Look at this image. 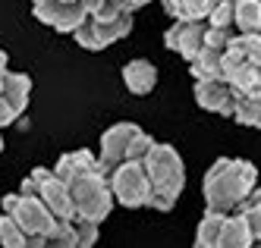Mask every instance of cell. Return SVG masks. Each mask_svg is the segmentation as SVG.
<instances>
[{
    "instance_id": "cell-29",
    "label": "cell",
    "mask_w": 261,
    "mask_h": 248,
    "mask_svg": "<svg viewBox=\"0 0 261 248\" xmlns=\"http://www.w3.org/2000/svg\"><path fill=\"white\" fill-rule=\"evenodd\" d=\"M0 151H4V135H0Z\"/></svg>"
},
{
    "instance_id": "cell-16",
    "label": "cell",
    "mask_w": 261,
    "mask_h": 248,
    "mask_svg": "<svg viewBox=\"0 0 261 248\" xmlns=\"http://www.w3.org/2000/svg\"><path fill=\"white\" fill-rule=\"evenodd\" d=\"M123 85L133 94H151L158 85V66L151 60H129L123 66Z\"/></svg>"
},
{
    "instance_id": "cell-1",
    "label": "cell",
    "mask_w": 261,
    "mask_h": 248,
    "mask_svg": "<svg viewBox=\"0 0 261 248\" xmlns=\"http://www.w3.org/2000/svg\"><path fill=\"white\" fill-rule=\"evenodd\" d=\"M258 185L255 163L242 157H217L211 170L204 173L201 192H204V211L233 214L236 207L249 198V192Z\"/></svg>"
},
{
    "instance_id": "cell-14",
    "label": "cell",
    "mask_w": 261,
    "mask_h": 248,
    "mask_svg": "<svg viewBox=\"0 0 261 248\" xmlns=\"http://www.w3.org/2000/svg\"><path fill=\"white\" fill-rule=\"evenodd\" d=\"M195 104L217 117H233L236 91L227 79H195Z\"/></svg>"
},
{
    "instance_id": "cell-10",
    "label": "cell",
    "mask_w": 261,
    "mask_h": 248,
    "mask_svg": "<svg viewBox=\"0 0 261 248\" xmlns=\"http://www.w3.org/2000/svg\"><path fill=\"white\" fill-rule=\"evenodd\" d=\"M32 13L38 22H44L47 29L60 35H72L88 16L82 0H32Z\"/></svg>"
},
{
    "instance_id": "cell-28",
    "label": "cell",
    "mask_w": 261,
    "mask_h": 248,
    "mask_svg": "<svg viewBox=\"0 0 261 248\" xmlns=\"http://www.w3.org/2000/svg\"><path fill=\"white\" fill-rule=\"evenodd\" d=\"M252 248H261V239H258V242H255V245H252Z\"/></svg>"
},
{
    "instance_id": "cell-19",
    "label": "cell",
    "mask_w": 261,
    "mask_h": 248,
    "mask_svg": "<svg viewBox=\"0 0 261 248\" xmlns=\"http://www.w3.org/2000/svg\"><path fill=\"white\" fill-rule=\"evenodd\" d=\"M233 22L239 35H261V0H233Z\"/></svg>"
},
{
    "instance_id": "cell-24",
    "label": "cell",
    "mask_w": 261,
    "mask_h": 248,
    "mask_svg": "<svg viewBox=\"0 0 261 248\" xmlns=\"http://www.w3.org/2000/svg\"><path fill=\"white\" fill-rule=\"evenodd\" d=\"M236 214L246 220V226H249V233H252V239L258 242L261 239V204H249V201H242L239 207H236Z\"/></svg>"
},
{
    "instance_id": "cell-17",
    "label": "cell",
    "mask_w": 261,
    "mask_h": 248,
    "mask_svg": "<svg viewBox=\"0 0 261 248\" xmlns=\"http://www.w3.org/2000/svg\"><path fill=\"white\" fill-rule=\"evenodd\" d=\"M252 245H255V239H252V233H249L246 220H242L236 211L227 214V220H223L220 233H217L214 248H252Z\"/></svg>"
},
{
    "instance_id": "cell-20",
    "label": "cell",
    "mask_w": 261,
    "mask_h": 248,
    "mask_svg": "<svg viewBox=\"0 0 261 248\" xmlns=\"http://www.w3.org/2000/svg\"><path fill=\"white\" fill-rule=\"evenodd\" d=\"M170 19H208L217 0H161Z\"/></svg>"
},
{
    "instance_id": "cell-23",
    "label": "cell",
    "mask_w": 261,
    "mask_h": 248,
    "mask_svg": "<svg viewBox=\"0 0 261 248\" xmlns=\"http://www.w3.org/2000/svg\"><path fill=\"white\" fill-rule=\"evenodd\" d=\"M208 25L220 29V32H233L236 35V22H233V0H217V7L208 16Z\"/></svg>"
},
{
    "instance_id": "cell-7",
    "label": "cell",
    "mask_w": 261,
    "mask_h": 248,
    "mask_svg": "<svg viewBox=\"0 0 261 248\" xmlns=\"http://www.w3.org/2000/svg\"><path fill=\"white\" fill-rule=\"evenodd\" d=\"M19 192L38 195V198L44 201V207H47V211L57 217V220H72V217H76V207H72V198H69L66 182L54 173V170H47V167H35L32 173L22 179Z\"/></svg>"
},
{
    "instance_id": "cell-13",
    "label": "cell",
    "mask_w": 261,
    "mask_h": 248,
    "mask_svg": "<svg viewBox=\"0 0 261 248\" xmlns=\"http://www.w3.org/2000/svg\"><path fill=\"white\" fill-rule=\"evenodd\" d=\"M204 35H208V19H173V25L164 32L167 50L179 53L186 63L201 50Z\"/></svg>"
},
{
    "instance_id": "cell-25",
    "label": "cell",
    "mask_w": 261,
    "mask_h": 248,
    "mask_svg": "<svg viewBox=\"0 0 261 248\" xmlns=\"http://www.w3.org/2000/svg\"><path fill=\"white\" fill-rule=\"evenodd\" d=\"M120 4H123L129 13H136V10H142L145 4H151V0H120Z\"/></svg>"
},
{
    "instance_id": "cell-4",
    "label": "cell",
    "mask_w": 261,
    "mask_h": 248,
    "mask_svg": "<svg viewBox=\"0 0 261 248\" xmlns=\"http://www.w3.org/2000/svg\"><path fill=\"white\" fill-rule=\"evenodd\" d=\"M0 211L10 214L16 223H19V230L25 233L32 248H44V242L60 230V220L54 217L44 207V201L38 195H32V192H10V195H4Z\"/></svg>"
},
{
    "instance_id": "cell-3",
    "label": "cell",
    "mask_w": 261,
    "mask_h": 248,
    "mask_svg": "<svg viewBox=\"0 0 261 248\" xmlns=\"http://www.w3.org/2000/svg\"><path fill=\"white\" fill-rule=\"evenodd\" d=\"M223 79L236 94H261V35H233L223 50Z\"/></svg>"
},
{
    "instance_id": "cell-9",
    "label": "cell",
    "mask_w": 261,
    "mask_h": 248,
    "mask_svg": "<svg viewBox=\"0 0 261 248\" xmlns=\"http://www.w3.org/2000/svg\"><path fill=\"white\" fill-rule=\"evenodd\" d=\"M129 32H133V13H120L117 19H95V16H85V22L72 32V38H76V44L98 53L110 44H117L120 38H126Z\"/></svg>"
},
{
    "instance_id": "cell-27",
    "label": "cell",
    "mask_w": 261,
    "mask_h": 248,
    "mask_svg": "<svg viewBox=\"0 0 261 248\" xmlns=\"http://www.w3.org/2000/svg\"><path fill=\"white\" fill-rule=\"evenodd\" d=\"M4 72H7V53L0 50V75H4Z\"/></svg>"
},
{
    "instance_id": "cell-2",
    "label": "cell",
    "mask_w": 261,
    "mask_h": 248,
    "mask_svg": "<svg viewBox=\"0 0 261 248\" xmlns=\"http://www.w3.org/2000/svg\"><path fill=\"white\" fill-rule=\"evenodd\" d=\"M148 182H151V201L148 207L154 211H173V204L179 201L182 188H186V163L179 157V151L173 145H161L154 142L148 148V154L142 157Z\"/></svg>"
},
{
    "instance_id": "cell-15",
    "label": "cell",
    "mask_w": 261,
    "mask_h": 248,
    "mask_svg": "<svg viewBox=\"0 0 261 248\" xmlns=\"http://www.w3.org/2000/svg\"><path fill=\"white\" fill-rule=\"evenodd\" d=\"M95 242H98V223L72 217L60 220V230L44 242V248H95Z\"/></svg>"
},
{
    "instance_id": "cell-8",
    "label": "cell",
    "mask_w": 261,
    "mask_h": 248,
    "mask_svg": "<svg viewBox=\"0 0 261 248\" xmlns=\"http://www.w3.org/2000/svg\"><path fill=\"white\" fill-rule=\"evenodd\" d=\"M107 185L114 192V201L123 207H148L151 201V182H148L142 160H123L107 173Z\"/></svg>"
},
{
    "instance_id": "cell-11",
    "label": "cell",
    "mask_w": 261,
    "mask_h": 248,
    "mask_svg": "<svg viewBox=\"0 0 261 248\" xmlns=\"http://www.w3.org/2000/svg\"><path fill=\"white\" fill-rule=\"evenodd\" d=\"M32 94V79L25 72H4L0 75V129L13 126L25 113Z\"/></svg>"
},
{
    "instance_id": "cell-21",
    "label": "cell",
    "mask_w": 261,
    "mask_h": 248,
    "mask_svg": "<svg viewBox=\"0 0 261 248\" xmlns=\"http://www.w3.org/2000/svg\"><path fill=\"white\" fill-rule=\"evenodd\" d=\"M233 120L246 129H261V94H236Z\"/></svg>"
},
{
    "instance_id": "cell-6",
    "label": "cell",
    "mask_w": 261,
    "mask_h": 248,
    "mask_svg": "<svg viewBox=\"0 0 261 248\" xmlns=\"http://www.w3.org/2000/svg\"><path fill=\"white\" fill-rule=\"evenodd\" d=\"M154 145V139L136 123H117L101 135V151H98V163L104 173H110L117 163L123 160H142L148 154V148Z\"/></svg>"
},
{
    "instance_id": "cell-22",
    "label": "cell",
    "mask_w": 261,
    "mask_h": 248,
    "mask_svg": "<svg viewBox=\"0 0 261 248\" xmlns=\"http://www.w3.org/2000/svg\"><path fill=\"white\" fill-rule=\"evenodd\" d=\"M0 248H32L25 233L19 230V223L4 211H0Z\"/></svg>"
},
{
    "instance_id": "cell-18",
    "label": "cell",
    "mask_w": 261,
    "mask_h": 248,
    "mask_svg": "<svg viewBox=\"0 0 261 248\" xmlns=\"http://www.w3.org/2000/svg\"><path fill=\"white\" fill-rule=\"evenodd\" d=\"M95 167H101L98 154H91L88 148H79V151H66V154H60V160L54 163V173L66 182V179L85 173V170H95Z\"/></svg>"
},
{
    "instance_id": "cell-12",
    "label": "cell",
    "mask_w": 261,
    "mask_h": 248,
    "mask_svg": "<svg viewBox=\"0 0 261 248\" xmlns=\"http://www.w3.org/2000/svg\"><path fill=\"white\" fill-rule=\"evenodd\" d=\"M233 32H220L208 25V35H204L201 50L189 60V72L192 79H223V50H227Z\"/></svg>"
},
{
    "instance_id": "cell-5",
    "label": "cell",
    "mask_w": 261,
    "mask_h": 248,
    "mask_svg": "<svg viewBox=\"0 0 261 248\" xmlns=\"http://www.w3.org/2000/svg\"><path fill=\"white\" fill-rule=\"evenodd\" d=\"M66 188H69V198H72V207H76V217L79 220H91V223H104L114 211V192L107 185V173L101 167L95 170H85V173L66 179Z\"/></svg>"
},
{
    "instance_id": "cell-26",
    "label": "cell",
    "mask_w": 261,
    "mask_h": 248,
    "mask_svg": "<svg viewBox=\"0 0 261 248\" xmlns=\"http://www.w3.org/2000/svg\"><path fill=\"white\" fill-rule=\"evenodd\" d=\"M246 201H249V204H261V185H255V188H252Z\"/></svg>"
}]
</instances>
